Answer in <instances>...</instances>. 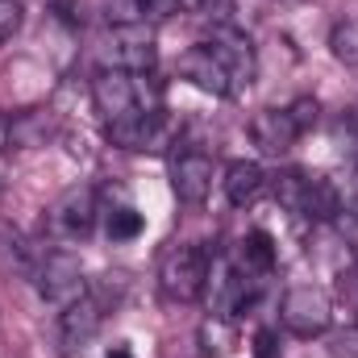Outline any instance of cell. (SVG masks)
<instances>
[{"label":"cell","mask_w":358,"mask_h":358,"mask_svg":"<svg viewBox=\"0 0 358 358\" xmlns=\"http://www.w3.org/2000/svg\"><path fill=\"white\" fill-rule=\"evenodd\" d=\"M259 358H275V334H259Z\"/></svg>","instance_id":"obj_24"},{"label":"cell","mask_w":358,"mask_h":358,"mask_svg":"<svg viewBox=\"0 0 358 358\" xmlns=\"http://www.w3.org/2000/svg\"><path fill=\"white\" fill-rule=\"evenodd\" d=\"M96 217H100V204H96V187L88 183H76L67 187L50 208H46V238L55 246H71V242H84L92 229H96Z\"/></svg>","instance_id":"obj_2"},{"label":"cell","mask_w":358,"mask_h":358,"mask_svg":"<svg viewBox=\"0 0 358 358\" xmlns=\"http://www.w3.org/2000/svg\"><path fill=\"white\" fill-rule=\"evenodd\" d=\"M334 355L338 358H358V325L342 329V334L334 338Z\"/></svg>","instance_id":"obj_23"},{"label":"cell","mask_w":358,"mask_h":358,"mask_svg":"<svg viewBox=\"0 0 358 358\" xmlns=\"http://www.w3.org/2000/svg\"><path fill=\"white\" fill-rule=\"evenodd\" d=\"M217 179V163L208 150H176L171 155V192L179 196V204H204Z\"/></svg>","instance_id":"obj_9"},{"label":"cell","mask_w":358,"mask_h":358,"mask_svg":"<svg viewBox=\"0 0 358 358\" xmlns=\"http://www.w3.org/2000/svg\"><path fill=\"white\" fill-rule=\"evenodd\" d=\"M204 46L221 59V67L229 71L238 96L255 84V76H259V55H255V42H250V34H246L242 25H213L208 38H204Z\"/></svg>","instance_id":"obj_7"},{"label":"cell","mask_w":358,"mask_h":358,"mask_svg":"<svg viewBox=\"0 0 358 358\" xmlns=\"http://www.w3.org/2000/svg\"><path fill=\"white\" fill-rule=\"evenodd\" d=\"M21 21H25L21 0H0V46L13 42V38L21 34Z\"/></svg>","instance_id":"obj_20"},{"label":"cell","mask_w":358,"mask_h":358,"mask_svg":"<svg viewBox=\"0 0 358 358\" xmlns=\"http://www.w3.org/2000/svg\"><path fill=\"white\" fill-rule=\"evenodd\" d=\"M200 0H134V13L138 21H167V17H179V13H196Z\"/></svg>","instance_id":"obj_19"},{"label":"cell","mask_w":358,"mask_h":358,"mask_svg":"<svg viewBox=\"0 0 358 358\" xmlns=\"http://www.w3.org/2000/svg\"><path fill=\"white\" fill-rule=\"evenodd\" d=\"M250 138H255V146L271 155V159H279V155H287L300 138H304V129H300V121L292 117V108L283 104V108H259L255 117H250Z\"/></svg>","instance_id":"obj_11"},{"label":"cell","mask_w":358,"mask_h":358,"mask_svg":"<svg viewBox=\"0 0 358 358\" xmlns=\"http://www.w3.org/2000/svg\"><path fill=\"white\" fill-rule=\"evenodd\" d=\"M104 317H108V300H104V292H84L76 304H67L63 308V321H59V342H63V355L76 358L88 350V342L100 334V325H104Z\"/></svg>","instance_id":"obj_8"},{"label":"cell","mask_w":358,"mask_h":358,"mask_svg":"<svg viewBox=\"0 0 358 358\" xmlns=\"http://www.w3.org/2000/svg\"><path fill=\"white\" fill-rule=\"evenodd\" d=\"M4 146H8V121L0 117V150H4Z\"/></svg>","instance_id":"obj_27"},{"label":"cell","mask_w":358,"mask_h":358,"mask_svg":"<svg viewBox=\"0 0 358 358\" xmlns=\"http://www.w3.org/2000/svg\"><path fill=\"white\" fill-rule=\"evenodd\" d=\"M104 138L117 150H134V155H163L176 146V121L163 108H134L117 121L104 125Z\"/></svg>","instance_id":"obj_1"},{"label":"cell","mask_w":358,"mask_h":358,"mask_svg":"<svg viewBox=\"0 0 358 358\" xmlns=\"http://www.w3.org/2000/svg\"><path fill=\"white\" fill-rule=\"evenodd\" d=\"M329 50H334L338 63L358 67V17H346V21L334 25V34H329Z\"/></svg>","instance_id":"obj_17"},{"label":"cell","mask_w":358,"mask_h":358,"mask_svg":"<svg viewBox=\"0 0 358 358\" xmlns=\"http://www.w3.org/2000/svg\"><path fill=\"white\" fill-rule=\"evenodd\" d=\"M338 296H342V304L355 313V325H358V263L342 267V275H338Z\"/></svg>","instance_id":"obj_21"},{"label":"cell","mask_w":358,"mask_h":358,"mask_svg":"<svg viewBox=\"0 0 358 358\" xmlns=\"http://www.w3.org/2000/svg\"><path fill=\"white\" fill-rule=\"evenodd\" d=\"M238 267H242V275H250V279H271V275H275L279 250H275V238H271L267 229H250V234L242 238Z\"/></svg>","instance_id":"obj_15"},{"label":"cell","mask_w":358,"mask_h":358,"mask_svg":"<svg viewBox=\"0 0 358 358\" xmlns=\"http://www.w3.org/2000/svg\"><path fill=\"white\" fill-rule=\"evenodd\" d=\"M225 196H229V204L234 208H250L263 192L271 187L267 171L259 167V163H250V159H234L229 167H225Z\"/></svg>","instance_id":"obj_13"},{"label":"cell","mask_w":358,"mask_h":358,"mask_svg":"<svg viewBox=\"0 0 358 358\" xmlns=\"http://www.w3.org/2000/svg\"><path fill=\"white\" fill-rule=\"evenodd\" d=\"M208 283V250L200 246H171L159 263V292L171 304H196Z\"/></svg>","instance_id":"obj_3"},{"label":"cell","mask_w":358,"mask_h":358,"mask_svg":"<svg viewBox=\"0 0 358 358\" xmlns=\"http://www.w3.org/2000/svg\"><path fill=\"white\" fill-rule=\"evenodd\" d=\"M104 358H134V355H129V346H113Z\"/></svg>","instance_id":"obj_26"},{"label":"cell","mask_w":358,"mask_h":358,"mask_svg":"<svg viewBox=\"0 0 358 358\" xmlns=\"http://www.w3.org/2000/svg\"><path fill=\"white\" fill-rule=\"evenodd\" d=\"M8 179H13V163H8V155L0 150V192L8 187Z\"/></svg>","instance_id":"obj_25"},{"label":"cell","mask_w":358,"mask_h":358,"mask_svg":"<svg viewBox=\"0 0 358 358\" xmlns=\"http://www.w3.org/2000/svg\"><path fill=\"white\" fill-rule=\"evenodd\" d=\"M200 346H204V355H229L234 346H238V334H234V317H217V313H208L204 317V325H200Z\"/></svg>","instance_id":"obj_16"},{"label":"cell","mask_w":358,"mask_h":358,"mask_svg":"<svg viewBox=\"0 0 358 358\" xmlns=\"http://www.w3.org/2000/svg\"><path fill=\"white\" fill-rule=\"evenodd\" d=\"M146 229V221H142V213L138 208H113L108 213V221H104V234H108V242H134L138 234Z\"/></svg>","instance_id":"obj_18"},{"label":"cell","mask_w":358,"mask_h":358,"mask_svg":"<svg viewBox=\"0 0 358 358\" xmlns=\"http://www.w3.org/2000/svg\"><path fill=\"white\" fill-rule=\"evenodd\" d=\"M287 108H292V117L300 121V129H304V134H308V129L317 125V113H321V104H317L313 96H296V100H292Z\"/></svg>","instance_id":"obj_22"},{"label":"cell","mask_w":358,"mask_h":358,"mask_svg":"<svg viewBox=\"0 0 358 358\" xmlns=\"http://www.w3.org/2000/svg\"><path fill=\"white\" fill-rule=\"evenodd\" d=\"M104 46H108V67H121L129 76H155L159 42L146 21H113Z\"/></svg>","instance_id":"obj_6"},{"label":"cell","mask_w":358,"mask_h":358,"mask_svg":"<svg viewBox=\"0 0 358 358\" xmlns=\"http://www.w3.org/2000/svg\"><path fill=\"white\" fill-rule=\"evenodd\" d=\"M92 104L104 117V125L125 117V113H134V108H142L138 104V76H129L121 67H100L92 76Z\"/></svg>","instance_id":"obj_10"},{"label":"cell","mask_w":358,"mask_h":358,"mask_svg":"<svg viewBox=\"0 0 358 358\" xmlns=\"http://www.w3.org/2000/svg\"><path fill=\"white\" fill-rule=\"evenodd\" d=\"M34 283H38V296L55 308H67L76 304L84 292H88V279H84V267L80 259L67 250V246H50L42 250L38 267H34Z\"/></svg>","instance_id":"obj_4"},{"label":"cell","mask_w":358,"mask_h":358,"mask_svg":"<svg viewBox=\"0 0 358 358\" xmlns=\"http://www.w3.org/2000/svg\"><path fill=\"white\" fill-rule=\"evenodd\" d=\"M55 134H59V121H55L50 108H25V113H17L8 121V142L13 146H25V150L46 146Z\"/></svg>","instance_id":"obj_14"},{"label":"cell","mask_w":358,"mask_h":358,"mask_svg":"<svg viewBox=\"0 0 358 358\" xmlns=\"http://www.w3.org/2000/svg\"><path fill=\"white\" fill-rule=\"evenodd\" d=\"M279 325L292 334V338H321L329 334L334 325V300L313 287V283H300V287H287L283 300H279Z\"/></svg>","instance_id":"obj_5"},{"label":"cell","mask_w":358,"mask_h":358,"mask_svg":"<svg viewBox=\"0 0 358 358\" xmlns=\"http://www.w3.org/2000/svg\"><path fill=\"white\" fill-rule=\"evenodd\" d=\"M179 76H183L187 84H196L200 92H208V96H221V100H234V96H238L229 71L221 67V59H217L204 42H196L192 50L179 55Z\"/></svg>","instance_id":"obj_12"}]
</instances>
